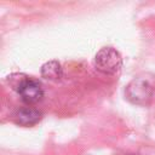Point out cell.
<instances>
[{"instance_id":"2","label":"cell","mask_w":155,"mask_h":155,"mask_svg":"<svg viewBox=\"0 0 155 155\" xmlns=\"http://www.w3.org/2000/svg\"><path fill=\"white\" fill-rule=\"evenodd\" d=\"M96 68L103 73L113 74L116 73L122 64L120 53L111 47H103L99 50L94 57Z\"/></svg>"},{"instance_id":"3","label":"cell","mask_w":155,"mask_h":155,"mask_svg":"<svg viewBox=\"0 0 155 155\" xmlns=\"http://www.w3.org/2000/svg\"><path fill=\"white\" fill-rule=\"evenodd\" d=\"M153 94V87L148 80L139 78L134 79L128 84L126 87V97L132 103L136 104H144L147 103Z\"/></svg>"},{"instance_id":"1","label":"cell","mask_w":155,"mask_h":155,"mask_svg":"<svg viewBox=\"0 0 155 155\" xmlns=\"http://www.w3.org/2000/svg\"><path fill=\"white\" fill-rule=\"evenodd\" d=\"M8 78L12 80H16V82H12L11 85L13 86V88L18 91V93L21 94L24 102L36 103L42 98L44 91H42L41 85L36 80L24 76L22 74H12Z\"/></svg>"},{"instance_id":"6","label":"cell","mask_w":155,"mask_h":155,"mask_svg":"<svg viewBox=\"0 0 155 155\" xmlns=\"http://www.w3.org/2000/svg\"><path fill=\"white\" fill-rule=\"evenodd\" d=\"M130 155H136V154H130Z\"/></svg>"},{"instance_id":"4","label":"cell","mask_w":155,"mask_h":155,"mask_svg":"<svg viewBox=\"0 0 155 155\" xmlns=\"http://www.w3.org/2000/svg\"><path fill=\"white\" fill-rule=\"evenodd\" d=\"M15 117H16V121L19 124V125H23V126H30V125H34L36 124L40 119H41V113L34 108H21L16 111L15 114Z\"/></svg>"},{"instance_id":"5","label":"cell","mask_w":155,"mask_h":155,"mask_svg":"<svg viewBox=\"0 0 155 155\" xmlns=\"http://www.w3.org/2000/svg\"><path fill=\"white\" fill-rule=\"evenodd\" d=\"M41 75L50 80H58L62 78V67L57 61H50L41 67Z\"/></svg>"}]
</instances>
